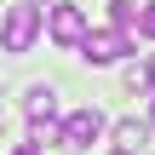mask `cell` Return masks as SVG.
<instances>
[{
	"label": "cell",
	"instance_id": "8fae6325",
	"mask_svg": "<svg viewBox=\"0 0 155 155\" xmlns=\"http://www.w3.org/2000/svg\"><path fill=\"white\" fill-rule=\"evenodd\" d=\"M150 75H155V63H150Z\"/></svg>",
	"mask_w": 155,
	"mask_h": 155
},
{
	"label": "cell",
	"instance_id": "5b68a950",
	"mask_svg": "<svg viewBox=\"0 0 155 155\" xmlns=\"http://www.w3.org/2000/svg\"><path fill=\"white\" fill-rule=\"evenodd\" d=\"M150 132H155V121H121L115 127V150L121 155H144L150 150Z\"/></svg>",
	"mask_w": 155,
	"mask_h": 155
},
{
	"label": "cell",
	"instance_id": "277c9868",
	"mask_svg": "<svg viewBox=\"0 0 155 155\" xmlns=\"http://www.w3.org/2000/svg\"><path fill=\"white\" fill-rule=\"evenodd\" d=\"M46 29H52L58 46H81V35H86V12H81V6H52Z\"/></svg>",
	"mask_w": 155,
	"mask_h": 155
},
{
	"label": "cell",
	"instance_id": "8992f818",
	"mask_svg": "<svg viewBox=\"0 0 155 155\" xmlns=\"http://www.w3.org/2000/svg\"><path fill=\"white\" fill-rule=\"evenodd\" d=\"M23 109H29V121H52L58 92H52V86H29V104H23Z\"/></svg>",
	"mask_w": 155,
	"mask_h": 155
},
{
	"label": "cell",
	"instance_id": "30bf717a",
	"mask_svg": "<svg viewBox=\"0 0 155 155\" xmlns=\"http://www.w3.org/2000/svg\"><path fill=\"white\" fill-rule=\"evenodd\" d=\"M109 6H132V12H138V0H109Z\"/></svg>",
	"mask_w": 155,
	"mask_h": 155
},
{
	"label": "cell",
	"instance_id": "9c48e42d",
	"mask_svg": "<svg viewBox=\"0 0 155 155\" xmlns=\"http://www.w3.org/2000/svg\"><path fill=\"white\" fill-rule=\"evenodd\" d=\"M12 155H40V144L29 138V144H17V150H12Z\"/></svg>",
	"mask_w": 155,
	"mask_h": 155
},
{
	"label": "cell",
	"instance_id": "6da1fadb",
	"mask_svg": "<svg viewBox=\"0 0 155 155\" xmlns=\"http://www.w3.org/2000/svg\"><path fill=\"white\" fill-rule=\"evenodd\" d=\"M40 35V6L35 0H17L6 6V23H0V52H29Z\"/></svg>",
	"mask_w": 155,
	"mask_h": 155
},
{
	"label": "cell",
	"instance_id": "3957f363",
	"mask_svg": "<svg viewBox=\"0 0 155 155\" xmlns=\"http://www.w3.org/2000/svg\"><path fill=\"white\" fill-rule=\"evenodd\" d=\"M104 132H109V121H104L98 109H75V115L63 121V150H92Z\"/></svg>",
	"mask_w": 155,
	"mask_h": 155
},
{
	"label": "cell",
	"instance_id": "7c38bea8",
	"mask_svg": "<svg viewBox=\"0 0 155 155\" xmlns=\"http://www.w3.org/2000/svg\"><path fill=\"white\" fill-rule=\"evenodd\" d=\"M150 121H155V115H150Z\"/></svg>",
	"mask_w": 155,
	"mask_h": 155
},
{
	"label": "cell",
	"instance_id": "52a82bcc",
	"mask_svg": "<svg viewBox=\"0 0 155 155\" xmlns=\"http://www.w3.org/2000/svg\"><path fill=\"white\" fill-rule=\"evenodd\" d=\"M150 86H155L150 63H132V69H127V92H150Z\"/></svg>",
	"mask_w": 155,
	"mask_h": 155
},
{
	"label": "cell",
	"instance_id": "7a4b0ae2",
	"mask_svg": "<svg viewBox=\"0 0 155 155\" xmlns=\"http://www.w3.org/2000/svg\"><path fill=\"white\" fill-rule=\"evenodd\" d=\"M127 52H132L127 23H115V29H86V35H81V58H86V63H121Z\"/></svg>",
	"mask_w": 155,
	"mask_h": 155
},
{
	"label": "cell",
	"instance_id": "ba28073f",
	"mask_svg": "<svg viewBox=\"0 0 155 155\" xmlns=\"http://www.w3.org/2000/svg\"><path fill=\"white\" fill-rule=\"evenodd\" d=\"M138 35H150V40H155V0H150V6H138Z\"/></svg>",
	"mask_w": 155,
	"mask_h": 155
}]
</instances>
